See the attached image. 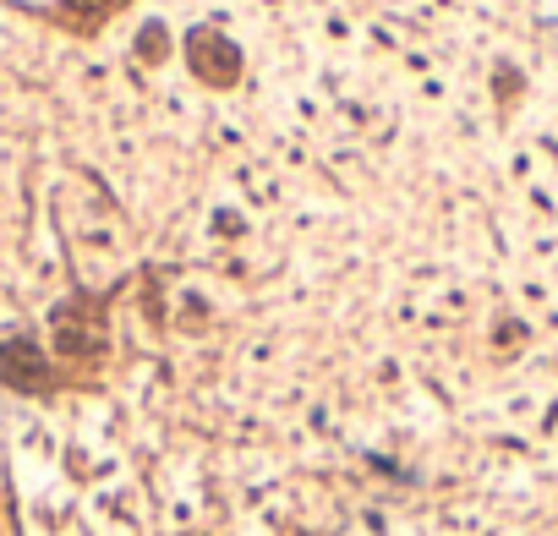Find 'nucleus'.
Returning <instances> with one entry per match:
<instances>
[{"label":"nucleus","mask_w":558,"mask_h":536,"mask_svg":"<svg viewBox=\"0 0 558 536\" xmlns=\"http://www.w3.org/2000/svg\"><path fill=\"white\" fill-rule=\"evenodd\" d=\"M55 356L72 367H93L104 356V312L93 301H66L55 312Z\"/></svg>","instance_id":"nucleus-1"},{"label":"nucleus","mask_w":558,"mask_h":536,"mask_svg":"<svg viewBox=\"0 0 558 536\" xmlns=\"http://www.w3.org/2000/svg\"><path fill=\"white\" fill-rule=\"evenodd\" d=\"M186 66H192V77L208 83V88H236L241 83V50L219 28H192V39H186Z\"/></svg>","instance_id":"nucleus-2"},{"label":"nucleus","mask_w":558,"mask_h":536,"mask_svg":"<svg viewBox=\"0 0 558 536\" xmlns=\"http://www.w3.org/2000/svg\"><path fill=\"white\" fill-rule=\"evenodd\" d=\"M0 383L17 389V394H50L55 389V361L44 356L28 334H17V340L0 345Z\"/></svg>","instance_id":"nucleus-3"},{"label":"nucleus","mask_w":558,"mask_h":536,"mask_svg":"<svg viewBox=\"0 0 558 536\" xmlns=\"http://www.w3.org/2000/svg\"><path fill=\"white\" fill-rule=\"evenodd\" d=\"M121 6L126 0H55V22L72 28V33H99Z\"/></svg>","instance_id":"nucleus-4"},{"label":"nucleus","mask_w":558,"mask_h":536,"mask_svg":"<svg viewBox=\"0 0 558 536\" xmlns=\"http://www.w3.org/2000/svg\"><path fill=\"white\" fill-rule=\"evenodd\" d=\"M165 55H170L165 22H143V33H137V61H143V66H165Z\"/></svg>","instance_id":"nucleus-5"}]
</instances>
